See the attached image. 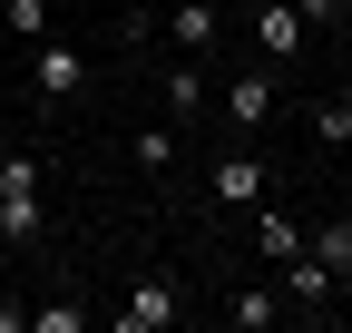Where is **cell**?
Returning <instances> with one entry per match:
<instances>
[{"label":"cell","mask_w":352,"mask_h":333,"mask_svg":"<svg viewBox=\"0 0 352 333\" xmlns=\"http://www.w3.org/2000/svg\"><path fill=\"white\" fill-rule=\"evenodd\" d=\"M0 20H10L20 39H39V30H50V0H0Z\"/></svg>","instance_id":"cell-14"},{"label":"cell","mask_w":352,"mask_h":333,"mask_svg":"<svg viewBox=\"0 0 352 333\" xmlns=\"http://www.w3.org/2000/svg\"><path fill=\"white\" fill-rule=\"evenodd\" d=\"M226 118H235V128H264V118H274V69H245L226 89Z\"/></svg>","instance_id":"cell-6"},{"label":"cell","mask_w":352,"mask_h":333,"mask_svg":"<svg viewBox=\"0 0 352 333\" xmlns=\"http://www.w3.org/2000/svg\"><path fill=\"white\" fill-rule=\"evenodd\" d=\"M274 314H284V294H264V284H245V294L226 304V323H235V333H264Z\"/></svg>","instance_id":"cell-10"},{"label":"cell","mask_w":352,"mask_h":333,"mask_svg":"<svg viewBox=\"0 0 352 333\" xmlns=\"http://www.w3.org/2000/svg\"><path fill=\"white\" fill-rule=\"evenodd\" d=\"M78 78H88V59L69 50V39H50V50H39V59H30V89H39V98H69V89H78Z\"/></svg>","instance_id":"cell-4"},{"label":"cell","mask_w":352,"mask_h":333,"mask_svg":"<svg viewBox=\"0 0 352 333\" xmlns=\"http://www.w3.org/2000/svg\"><path fill=\"white\" fill-rule=\"evenodd\" d=\"M294 10H303V30H333V20L352 10V0H294Z\"/></svg>","instance_id":"cell-15"},{"label":"cell","mask_w":352,"mask_h":333,"mask_svg":"<svg viewBox=\"0 0 352 333\" xmlns=\"http://www.w3.org/2000/svg\"><path fill=\"white\" fill-rule=\"evenodd\" d=\"M166 39H176V59H206L215 50V0H176V10H166Z\"/></svg>","instance_id":"cell-2"},{"label":"cell","mask_w":352,"mask_h":333,"mask_svg":"<svg viewBox=\"0 0 352 333\" xmlns=\"http://www.w3.org/2000/svg\"><path fill=\"white\" fill-rule=\"evenodd\" d=\"M166 323H176V284H138L118 304V333H166Z\"/></svg>","instance_id":"cell-5"},{"label":"cell","mask_w":352,"mask_h":333,"mask_svg":"<svg viewBox=\"0 0 352 333\" xmlns=\"http://www.w3.org/2000/svg\"><path fill=\"white\" fill-rule=\"evenodd\" d=\"M254 50L264 59H294L303 50V10H294V0H264V10H254Z\"/></svg>","instance_id":"cell-3"},{"label":"cell","mask_w":352,"mask_h":333,"mask_svg":"<svg viewBox=\"0 0 352 333\" xmlns=\"http://www.w3.org/2000/svg\"><path fill=\"white\" fill-rule=\"evenodd\" d=\"M39 186H50V177H39V157H0V235H10V245H30L39 226H50Z\"/></svg>","instance_id":"cell-1"},{"label":"cell","mask_w":352,"mask_h":333,"mask_svg":"<svg viewBox=\"0 0 352 333\" xmlns=\"http://www.w3.org/2000/svg\"><path fill=\"white\" fill-rule=\"evenodd\" d=\"M333 284H342V275L314 255V245H303V255H294V304H333Z\"/></svg>","instance_id":"cell-9"},{"label":"cell","mask_w":352,"mask_h":333,"mask_svg":"<svg viewBox=\"0 0 352 333\" xmlns=\"http://www.w3.org/2000/svg\"><path fill=\"white\" fill-rule=\"evenodd\" d=\"M166 108H176V118H196V108H206V78H196V59H176V69H166Z\"/></svg>","instance_id":"cell-11"},{"label":"cell","mask_w":352,"mask_h":333,"mask_svg":"<svg viewBox=\"0 0 352 333\" xmlns=\"http://www.w3.org/2000/svg\"><path fill=\"white\" fill-rule=\"evenodd\" d=\"M314 138H323V147H352V98H323V108H314Z\"/></svg>","instance_id":"cell-13"},{"label":"cell","mask_w":352,"mask_h":333,"mask_svg":"<svg viewBox=\"0 0 352 333\" xmlns=\"http://www.w3.org/2000/svg\"><path fill=\"white\" fill-rule=\"evenodd\" d=\"M303 245H314L333 275H352V226H303Z\"/></svg>","instance_id":"cell-12"},{"label":"cell","mask_w":352,"mask_h":333,"mask_svg":"<svg viewBox=\"0 0 352 333\" xmlns=\"http://www.w3.org/2000/svg\"><path fill=\"white\" fill-rule=\"evenodd\" d=\"M254 255H264V265H294V255H303V226H294V216H254Z\"/></svg>","instance_id":"cell-8"},{"label":"cell","mask_w":352,"mask_h":333,"mask_svg":"<svg viewBox=\"0 0 352 333\" xmlns=\"http://www.w3.org/2000/svg\"><path fill=\"white\" fill-rule=\"evenodd\" d=\"M264 196V166L254 157H215V206H254Z\"/></svg>","instance_id":"cell-7"}]
</instances>
